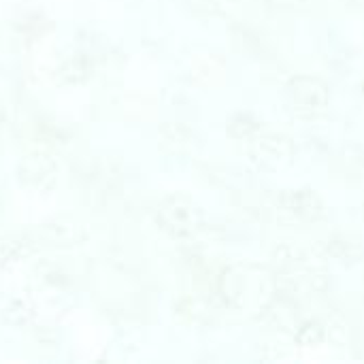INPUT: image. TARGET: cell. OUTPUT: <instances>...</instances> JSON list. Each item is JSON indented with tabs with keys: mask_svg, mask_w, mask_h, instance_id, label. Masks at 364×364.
Wrapping results in <instances>:
<instances>
[{
	"mask_svg": "<svg viewBox=\"0 0 364 364\" xmlns=\"http://www.w3.org/2000/svg\"><path fill=\"white\" fill-rule=\"evenodd\" d=\"M294 92L292 98L299 105H305L307 109H320L326 105V87L320 85V81L311 79V77H299L292 81Z\"/></svg>",
	"mask_w": 364,
	"mask_h": 364,
	"instance_id": "cell-1",
	"label": "cell"
},
{
	"mask_svg": "<svg viewBox=\"0 0 364 364\" xmlns=\"http://www.w3.org/2000/svg\"><path fill=\"white\" fill-rule=\"evenodd\" d=\"M284 205L288 207V211L301 215V218H316L320 215L322 200L316 196V192L311 190H294V192H286L284 196Z\"/></svg>",
	"mask_w": 364,
	"mask_h": 364,
	"instance_id": "cell-2",
	"label": "cell"
},
{
	"mask_svg": "<svg viewBox=\"0 0 364 364\" xmlns=\"http://www.w3.org/2000/svg\"><path fill=\"white\" fill-rule=\"evenodd\" d=\"M256 130H258V122H254L252 115L241 113V115L232 117V122H230V132L235 136H247V134H252Z\"/></svg>",
	"mask_w": 364,
	"mask_h": 364,
	"instance_id": "cell-3",
	"label": "cell"
}]
</instances>
